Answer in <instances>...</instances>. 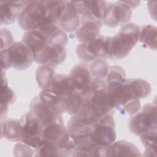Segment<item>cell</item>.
I'll list each match as a JSON object with an SVG mask.
<instances>
[{
    "label": "cell",
    "instance_id": "484cf974",
    "mask_svg": "<svg viewBox=\"0 0 157 157\" xmlns=\"http://www.w3.org/2000/svg\"><path fill=\"white\" fill-rule=\"evenodd\" d=\"M126 80L125 72L122 67L117 66H113L109 68L107 74L105 77V83L112 81H118L124 82Z\"/></svg>",
    "mask_w": 157,
    "mask_h": 157
},
{
    "label": "cell",
    "instance_id": "603a6c76",
    "mask_svg": "<svg viewBox=\"0 0 157 157\" xmlns=\"http://www.w3.org/2000/svg\"><path fill=\"white\" fill-rule=\"evenodd\" d=\"M83 2L92 16L102 22L107 2L105 1H83Z\"/></svg>",
    "mask_w": 157,
    "mask_h": 157
},
{
    "label": "cell",
    "instance_id": "9c48e42d",
    "mask_svg": "<svg viewBox=\"0 0 157 157\" xmlns=\"http://www.w3.org/2000/svg\"><path fill=\"white\" fill-rule=\"evenodd\" d=\"M77 55L86 62L98 58H106V36L99 34L93 40L81 43L77 47Z\"/></svg>",
    "mask_w": 157,
    "mask_h": 157
},
{
    "label": "cell",
    "instance_id": "ba28073f",
    "mask_svg": "<svg viewBox=\"0 0 157 157\" xmlns=\"http://www.w3.org/2000/svg\"><path fill=\"white\" fill-rule=\"evenodd\" d=\"M80 16V25L75 31L77 38L81 43L89 42L99 34L102 22L93 17L86 9L85 4Z\"/></svg>",
    "mask_w": 157,
    "mask_h": 157
},
{
    "label": "cell",
    "instance_id": "8992f818",
    "mask_svg": "<svg viewBox=\"0 0 157 157\" xmlns=\"http://www.w3.org/2000/svg\"><path fill=\"white\" fill-rule=\"evenodd\" d=\"M113 114H109L101 118L93 127L90 137L92 142L99 147L107 148L117 138Z\"/></svg>",
    "mask_w": 157,
    "mask_h": 157
},
{
    "label": "cell",
    "instance_id": "9a60e30c",
    "mask_svg": "<svg viewBox=\"0 0 157 157\" xmlns=\"http://www.w3.org/2000/svg\"><path fill=\"white\" fill-rule=\"evenodd\" d=\"M48 89L62 98H66L75 90L69 75L58 74H54Z\"/></svg>",
    "mask_w": 157,
    "mask_h": 157
},
{
    "label": "cell",
    "instance_id": "277c9868",
    "mask_svg": "<svg viewBox=\"0 0 157 157\" xmlns=\"http://www.w3.org/2000/svg\"><path fill=\"white\" fill-rule=\"evenodd\" d=\"M155 103H147L130 117L128 126L131 132L139 136L151 130H156V111Z\"/></svg>",
    "mask_w": 157,
    "mask_h": 157
},
{
    "label": "cell",
    "instance_id": "7a4b0ae2",
    "mask_svg": "<svg viewBox=\"0 0 157 157\" xmlns=\"http://www.w3.org/2000/svg\"><path fill=\"white\" fill-rule=\"evenodd\" d=\"M140 28L135 23L124 25L114 36H106L107 58L121 59L127 56L139 40Z\"/></svg>",
    "mask_w": 157,
    "mask_h": 157
},
{
    "label": "cell",
    "instance_id": "6da1fadb",
    "mask_svg": "<svg viewBox=\"0 0 157 157\" xmlns=\"http://www.w3.org/2000/svg\"><path fill=\"white\" fill-rule=\"evenodd\" d=\"M66 4V1H27L17 17L18 25L26 31L47 25H58Z\"/></svg>",
    "mask_w": 157,
    "mask_h": 157
},
{
    "label": "cell",
    "instance_id": "52a82bcc",
    "mask_svg": "<svg viewBox=\"0 0 157 157\" xmlns=\"http://www.w3.org/2000/svg\"><path fill=\"white\" fill-rule=\"evenodd\" d=\"M132 10L124 1L107 2L102 22L110 27H117L128 23L131 17Z\"/></svg>",
    "mask_w": 157,
    "mask_h": 157
},
{
    "label": "cell",
    "instance_id": "2e32d148",
    "mask_svg": "<svg viewBox=\"0 0 157 157\" xmlns=\"http://www.w3.org/2000/svg\"><path fill=\"white\" fill-rule=\"evenodd\" d=\"M1 136L10 142L21 141L23 132L21 121L18 119H6L1 122Z\"/></svg>",
    "mask_w": 157,
    "mask_h": 157
},
{
    "label": "cell",
    "instance_id": "4fadbf2b",
    "mask_svg": "<svg viewBox=\"0 0 157 157\" xmlns=\"http://www.w3.org/2000/svg\"><path fill=\"white\" fill-rule=\"evenodd\" d=\"M69 75L74 89L81 94L88 88L93 81L88 66L83 64L75 65L72 69Z\"/></svg>",
    "mask_w": 157,
    "mask_h": 157
},
{
    "label": "cell",
    "instance_id": "7402d4cb",
    "mask_svg": "<svg viewBox=\"0 0 157 157\" xmlns=\"http://www.w3.org/2000/svg\"><path fill=\"white\" fill-rule=\"evenodd\" d=\"M142 144L145 148V156H155L156 152V130H151L139 136Z\"/></svg>",
    "mask_w": 157,
    "mask_h": 157
},
{
    "label": "cell",
    "instance_id": "44dd1931",
    "mask_svg": "<svg viewBox=\"0 0 157 157\" xmlns=\"http://www.w3.org/2000/svg\"><path fill=\"white\" fill-rule=\"evenodd\" d=\"M139 40L150 49L156 48V28L151 25L143 26L140 29Z\"/></svg>",
    "mask_w": 157,
    "mask_h": 157
},
{
    "label": "cell",
    "instance_id": "30bf717a",
    "mask_svg": "<svg viewBox=\"0 0 157 157\" xmlns=\"http://www.w3.org/2000/svg\"><path fill=\"white\" fill-rule=\"evenodd\" d=\"M67 55L64 45H47L40 51L33 55L34 61L42 65L55 67L61 64Z\"/></svg>",
    "mask_w": 157,
    "mask_h": 157
},
{
    "label": "cell",
    "instance_id": "ffe728a7",
    "mask_svg": "<svg viewBox=\"0 0 157 157\" xmlns=\"http://www.w3.org/2000/svg\"><path fill=\"white\" fill-rule=\"evenodd\" d=\"M83 98L82 94L75 90L70 95L65 98L64 100V113L71 115H75L80 109Z\"/></svg>",
    "mask_w": 157,
    "mask_h": 157
},
{
    "label": "cell",
    "instance_id": "3957f363",
    "mask_svg": "<svg viewBox=\"0 0 157 157\" xmlns=\"http://www.w3.org/2000/svg\"><path fill=\"white\" fill-rule=\"evenodd\" d=\"M33 61L32 52L23 42H15L8 48L1 50V66L2 69L13 67L25 70L31 66Z\"/></svg>",
    "mask_w": 157,
    "mask_h": 157
},
{
    "label": "cell",
    "instance_id": "e0dca14e",
    "mask_svg": "<svg viewBox=\"0 0 157 157\" xmlns=\"http://www.w3.org/2000/svg\"><path fill=\"white\" fill-rule=\"evenodd\" d=\"M138 148L133 144L125 140L114 142L107 147V156H141Z\"/></svg>",
    "mask_w": 157,
    "mask_h": 157
},
{
    "label": "cell",
    "instance_id": "d6986e66",
    "mask_svg": "<svg viewBox=\"0 0 157 157\" xmlns=\"http://www.w3.org/2000/svg\"><path fill=\"white\" fill-rule=\"evenodd\" d=\"M54 74V69L52 67L45 65L39 66L36 71V78L40 88L48 89Z\"/></svg>",
    "mask_w": 157,
    "mask_h": 157
},
{
    "label": "cell",
    "instance_id": "5bb4252c",
    "mask_svg": "<svg viewBox=\"0 0 157 157\" xmlns=\"http://www.w3.org/2000/svg\"><path fill=\"white\" fill-rule=\"evenodd\" d=\"M26 3L27 1H1V25L12 23Z\"/></svg>",
    "mask_w": 157,
    "mask_h": 157
},
{
    "label": "cell",
    "instance_id": "ac0fdd59",
    "mask_svg": "<svg viewBox=\"0 0 157 157\" xmlns=\"http://www.w3.org/2000/svg\"><path fill=\"white\" fill-rule=\"evenodd\" d=\"M125 83L133 96L138 99L145 98L151 92L150 85L144 80L129 78L126 80Z\"/></svg>",
    "mask_w": 157,
    "mask_h": 157
},
{
    "label": "cell",
    "instance_id": "4316f807",
    "mask_svg": "<svg viewBox=\"0 0 157 157\" xmlns=\"http://www.w3.org/2000/svg\"><path fill=\"white\" fill-rule=\"evenodd\" d=\"M36 150L30 146L19 142L13 148V154L15 156H36Z\"/></svg>",
    "mask_w": 157,
    "mask_h": 157
},
{
    "label": "cell",
    "instance_id": "7c38bea8",
    "mask_svg": "<svg viewBox=\"0 0 157 157\" xmlns=\"http://www.w3.org/2000/svg\"><path fill=\"white\" fill-rule=\"evenodd\" d=\"M80 25V16L74 1H66V6L58 22L59 27L64 31H75Z\"/></svg>",
    "mask_w": 157,
    "mask_h": 157
},
{
    "label": "cell",
    "instance_id": "d4e9b609",
    "mask_svg": "<svg viewBox=\"0 0 157 157\" xmlns=\"http://www.w3.org/2000/svg\"><path fill=\"white\" fill-rule=\"evenodd\" d=\"M109 68L107 63L104 60L99 59L91 63L90 67V71L94 79L102 80L105 78Z\"/></svg>",
    "mask_w": 157,
    "mask_h": 157
},
{
    "label": "cell",
    "instance_id": "cb8c5ba5",
    "mask_svg": "<svg viewBox=\"0 0 157 157\" xmlns=\"http://www.w3.org/2000/svg\"><path fill=\"white\" fill-rule=\"evenodd\" d=\"M15 92L8 86L7 80L6 78H3L1 85V113L4 112H7L8 105L10 104L13 103L15 101Z\"/></svg>",
    "mask_w": 157,
    "mask_h": 157
},
{
    "label": "cell",
    "instance_id": "8fae6325",
    "mask_svg": "<svg viewBox=\"0 0 157 157\" xmlns=\"http://www.w3.org/2000/svg\"><path fill=\"white\" fill-rule=\"evenodd\" d=\"M29 111L38 118L43 126L54 123H64L61 113L43 102L39 96L34 97L31 101Z\"/></svg>",
    "mask_w": 157,
    "mask_h": 157
},
{
    "label": "cell",
    "instance_id": "5b68a950",
    "mask_svg": "<svg viewBox=\"0 0 157 157\" xmlns=\"http://www.w3.org/2000/svg\"><path fill=\"white\" fill-rule=\"evenodd\" d=\"M23 142L36 150L41 145L44 126L38 118L30 111L25 112L20 119Z\"/></svg>",
    "mask_w": 157,
    "mask_h": 157
}]
</instances>
